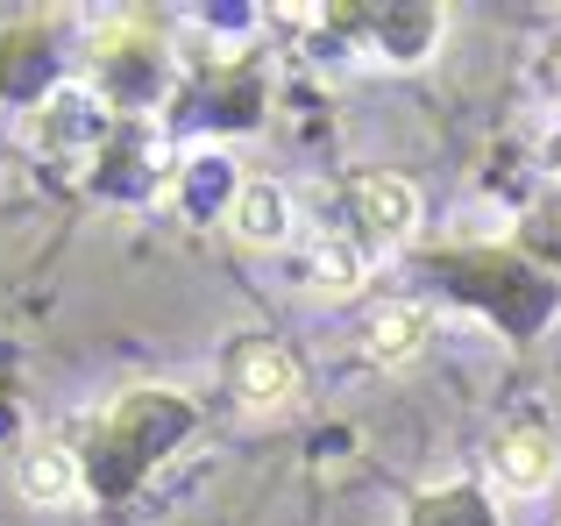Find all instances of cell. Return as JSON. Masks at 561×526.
<instances>
[{
	"instance_id": "obj_1",
	"label": "cell",
	"mask_w": 561,
	"mask_h": 526,
	"mask_svg": "<svg viewBox=\"0 0 561 526\" xmlns=\"http://www.w3.org/2000/svg\"><path fill=\"white\" fill-rule=\"evenodd\" d=\"M348 199H356V221L370 242H405L412 228H420V193H412V179H398V171H363L356 185H348Z\"/></svg>"
},
{
	"instance_id": "obj_2",
	"label": "cell",
	"mask_w": 561,
	"mask_h": 526,
	"mask_svg": "<svg viewBox=\"0 0 561 526\" xmlns=\"http://www.w3.org/2000/svg\"><path fill=\"white\" fill-rule=\"evenodd\" d=\"M234 399H242L249 413H285V405L299 399V363L277 342H242L234 348Z\"/></svg>"
},
{
	"instance_id": "obj_3",
	"label": "cell",
	"mask_w": 561,
	"mask_h": 526,
	"mask_svg": "<svg viewBox=\"0 0 561 526\" xmlns=\"http://www.w3.org/2000/svg\"><path fill=\"white\" fill-rule=\"evenodd\" d=\"M426 342H434V306H420V299L383 306L370 328H363V348H370V363H391V370L420 363V356H426Z\"/></svg>"
},
{
	"instance_id": "obj_4",
	"label": "cell",
	"mask_w": 561,
	"mask_h": 526,
	"mask_svg": "<svg viewBox=\"0 0 561 526\" xmlns=\"http://www.w3.org/2000/svg\"><path fill=\"white\" fill-rule=\"evenodd\" d=\"M14 491H22L28 505H43V513L71 505L79 499V456H71L65 442H28L22 462H14Z\"/></svg>"
},
{
	"instance_id": "obj_5",
	"label": "cell",
	"mask_w": 561,
	"mask_h": 526,
	"mask_svg": "<svg viewBox=\"0 0 561 526\" xmlns=\"http://www.w3.org/2000/svg\"><path fill=\"white\" fill-rule=\"evenodd\" d=\"M491 470H497V484H505L512 499H534V491L554 484V442L540 427H505L497 448H491Z\"/></svg>"
},
{
	"instance_id": "obj_6",
	"label": "cell",
	"mask_w": 561,
	"mask_h": 526,
	"mask_svg": "<svg viewBox=\"0 0 561 526\" xmlns=\"http://www.w3.org/2000/svg\"><path fill=\"white\" fill-rule=\"evenodd\" d=\"M228 228L249 242V250H271V242H285V236H291V199H285V185L249 179L242 193H234V207H228Z\"/></svg>"
},
{
	"instance_id": "obj_7",
	"label": "cell",
	"mask_w": 561,
	"mask_h": 526,
	"mask_svg": "<svg viewBox=\"0 0 561 526\" xmlns=\"http://www.w3.org/2000/svg\"><path fill=\"white\" fill-rule=\"evenodd\" d=\"M363 271H370V263H363L356 242H342V236H328V242L313 250V263H306V277H313V285H328L334 299H342V291H356Z\"/></svg>"
},
{
	"instance_id": "obj_8",
	"label": "cell",
	"mask_w": 561,
	"mask_h": 526,
	"mask_svg": "<svg viewBox=\"0 0 561 526\" xmlns=\"http://www.w3.org/2000/svg\"><path fill=\"white\" fill-rule=\"evenodd\" d=\"M548 79L561 85V36H554V50H548Z\"/></svg>"
},
{
	"instance_id": "obj_9",
	"label": "cell",
	"mask_w": 561,
	"mask_h": 526,
	"mask_svg": "<svg viewBox=\"0 0 561 526\" xmlns=\"http://www.w3.org/2000/svg\"><path fill=\"white\" fill-rule=\"evenodd\" d=\"M548 164H554V179H561V142H548Z\"/></svg>"
}]
</instances>
